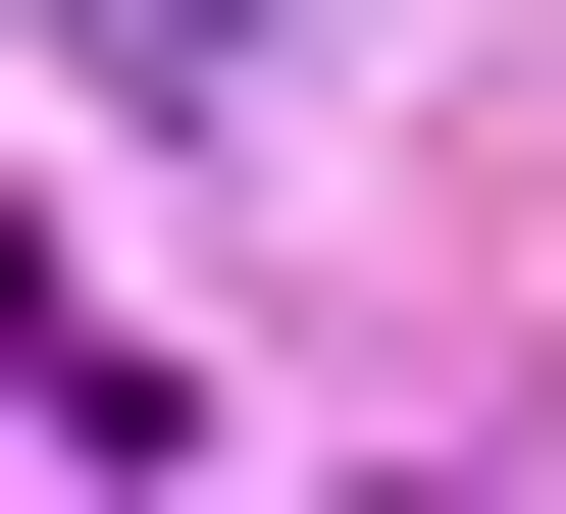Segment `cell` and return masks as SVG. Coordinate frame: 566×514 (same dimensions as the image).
Here are the masks:
<instances>
[{
  "mask_svg": "<svg viewBox=\"0 0 566 514\" xmlns=\"http://www.w3.org/2000/svg\"><path fill=\"white\" fill-rule=\"evenodd\" d=\"M0 411H52V463H155V360H104V308H52V206H0Z\"/></svg>",
  "mask_w": 566,
  "mask_h": 514,
  "instance_id": "obj_1",
  "label": "cell"
},
{
  "mask_svg": "<svg viewBox=\"0 0 566 514\" xmlns=\"http://www.w3.org/2000/svg\"><path fill=\"white\" fill-rule=\"evenodd\" d=\"M463 514H515V463H463Z\"/></svg>",
  "mask_w": 566,
  "mask_h": 514,
  "instance_id": "obj_2",
  "label": "cell"
}]
</instances>
